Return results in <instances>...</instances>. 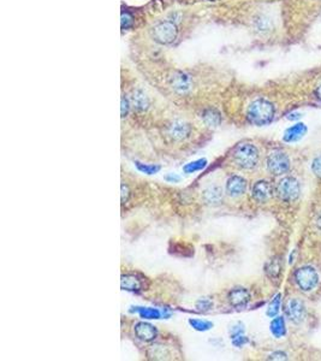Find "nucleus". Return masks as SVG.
I'll return each mask as SVG.
<instances>
[{
	"mask_svg": "<svg viewBox=\"0 0 321 361\" xmlns=\"http://www.w3.org/2000/svg\"><path fill=\"white\" fill-rule=\"evenodd\" d=\"M275 106L269 100L258 99L250 103L247 117L252 124L266 125L275 118Z\"/></svg>",
	"mask_w": 321,
	"mask_h": 361,
	"instance_id": "f257e3e1",
	"label": "nucleus"
},
{
	"mask_svg": "<svg viewBox=\"0 0 321 361\" xmlns=\"http://www.w3.org/2000/svg\"><path fill=\"white\" fill-rule=\"evenodd\" d=\"M233 161L237 166L241 169L250 170L254 169L259 163V151L258 148L249 142H243L234 147L233 153Z\"/></svg>",
	"mask_w": 321,
	"mask_h": 361,
	"instance_id": "f03ea898",
	"label": "nucleus"
},
{
	"mask_svg": "<svg viewBox=\"0 0 321 361\" xmlns=\"http://www.w3.org/2000/svg\"><path fill=\"white\" fill-rule=\"evenodd\" d=\"M295 281L303 292H311L319 283V275L312 266H302L295 272Z\"/></svg>",
	"mask_w": 321,
	"mask_h": 361,
	"instance_id": "7ed1b4c3",
	"label": "nucleus"
},
{
	"mask_svg": "<svg viewBox=\"0 0 321 361\" xmlns=\"http://www.w3.org/2000/svg\"><path fill=\"white\" fill-rule=\"evenodd\" d=\"M300 183H298V181L296 178L287 176V177L281 178L279 181L277 186V194L279 199H281L283 201L294 203L300 197Z\"/></svg>",
	"mask_w": 321,
	"mask_h": 361,
	"instance_id": "20e7f679",
	"label": "nucleus"
},
{
	"mask_svg": "<svg viewBox=\"0 0 321 361\" xmlns=\"http://www.w3.org/2000/svg\"><path fill=\"white\" fill-rule=\"evenodd\" d=\"M267 169L275 176H280L290 170V159L284 152H273L267 158Z\"/></svg>",
	"mask_w": 321,
	"mask_h": 361,
	"instance_id": "39448f33",
	"label": "nucleus"
},
{
	"mask_svg": "<svg viewBox=\"0 0 321 361\" xmlns=\"http://www.w3.org/2000/svg\"><path fill=\"white\" fill-rule=\"evenodd\" d=\"M153 35L158 43L167 45L174 43L177 36V28L171 22H163L158 24L153 30Z\"/></svg>",
	"mask_w": 321,
	"mask_h": 361,
	"instance_id": "423d86ee",
	"label": "nucleus"
},
{
	"mask_svg": "<svg viewBox=\"0 0 321 361\" xmlns=\"http://www.w3.org/2000/svg\"><path fill=\"white\" fill-rule=\"evenodd\" d=\"M121 287L123 290H127V292H142V290H144V288H147L146 278L136 275V273H127V275L122 276Z\"/></svg>",
	"mask_w": 321,
	"mask_h": 361,
	"instance_id": "0eeeda50",
	"label": "nucleus"
},
{
	"mask_svg": "<svg viewBox=\"0 0 321 361\" xmlns=\"http://www.w3.org/2000/svg\"><path fill=\"white\" fill-rule=\"evenodd\" d=\"M170 86L172 87L175 92L180 94H185L192 88L191 77L188 74L182 71H176L170 77Z\"/></svg>",
	"mask_w": 321,
	"mask_h": 361,
	"instance_id": "6e6552de",
	"label": "nucleus"
},
{
	"mask_svg": "<svg viewBox=\"0 0 321 361\" xmlns=\"http://www.w3.org/2000/svg\"><path fill=\"white\" fill-rule=\"evenodd\" d=\"M250 299H252V296H250L249 290L242 287L233 288L232 290H230L228 295L229 302L234 309H243L249 304Z\"/></svg>",
	"mask_w": 321,
	"mask_h": 361,
	"instance_id": "1a4fd4ad",
	"label": "nucleus"
},
{
	"mask_svg": "<svg viewBox=\"0 0 321 361\" xmlns=\"http://www.w3.org/2000/svg\"><path fill=\"white\" fill-rule=\"evenodd\" d=\"M252 197L258 203H267L273 197V187L269 181H258L252 188Z\"/></svg>",
	"mask_w": 321,
	"mask_h": 361,
	"instance_id": "9d476101",
	"label": "nucleus"
},
{
	"mask_svg": "<svg viewBox=\"0 0 321 361\" xmlns=\"http://www.w3.org/2000/svg\"><path fill=\"white\" fill-rule=\"evenodd\" d=\"M286 315L292 323H302L304 320V317H306V309H304L303 302L298 300V299H291V300L287 302Z\"/></svg>",
	"mask_w": 321,
	"mask_h": 361,
	"instance_id": "9b49d317",
	"label": "nucleus"
},
{
	"mask_svg": "<svg viewBox=\"0 0 321 361\" xmlns=\"http://www.w3.org/2000/svg\"><path fill=\"white\" fill-rule=\"evenodd\" d=\"M134 332H135L136 337L138 340L143 341V342H150L154 341L158 336V330L152 324L146 323V321H138L134 326Z\"/></svg>",
	"mask_w": 321,
	"mask_h": 361,
	"instance_id": "f8f14e48",
	"label": "nucleus"
},
{
	"mask_svg": "<svg viewBox=\"0 0 321 361\" xmlns=\"http://www.w3.org/2000/svg\"><path fill=\"white\" fill-rule=\"evenodd\" d=\"M245 190H247V181L241 176L233 175L229 177V180L226 181V193L230 197H241L242 194H244Z\"/></svg>",
	"mask_w": 321,
	"mask_h": 361,
	"instance_id": "ddd939ff",
	"label": "nucleus"
},
{
	"mask_svg": "<svg viewBox=\"0 0 321 361\" xmlns=\"http://www.w3.org/2000/svg\"><path fill=\"white\" fill-rule=\"evenodd\" d=\"M190 131L191 129L188 123L183 122V120H175L169 125V129H167L169 135L176 141H182L186 139L190 135Z\"/></svg>",
	"mask_w": 321,
	"mask_h": 361,
	"instance_id": "4468645a",
	"label": "nucleus"
},
{
	"mask_svg": "<svg viewBox=\"0 0 321 361\" xmlns=\"http://www.w3.org/2000/svg\"><path fill=\"white\" fill-rule=\"evenodd\" d=\"M307 134V127L303 124V123H298V124L292 125L291 128H289L284 134V141L286 142H295L298 141L303 138Z\"/></svg>",
	"mask_w": 321,
	"mask_h": 361,
	"instance_id": "2eb2a0df",
	"label": "nucleus"
},
{
	"mask_svg": "<svg viewBox=\"0 0 321 361\" xmlns=\"http://www.w3.org/2000/svg\"><path fill=\"white\" fill-rule=\"evenodd\" d=\"M130 105L135 107L138 111H144L149 106V100H148V98L143 92L136 89V91L133 92L130 97Z\"/></svg>",
	"mask_w": 321,
	"mask_h": 361,
	"instance_id": "dca6fc26",
	"label": "nucleus"
},
{
	"mask_svg": "<svg viewBox=\"0 0 321 361\" xmlns=\"http://www.w3.org/2000/svg\"><path fill=\"white\" fill-rule=\"evenodd\" d=\"M202 197L208 205H218L223 200V192L218 187H212L203 192Z\"/></svg>",
	"mask_w": 321,
	"mask_h": 361,
	"instance_id": "f3484780",
	"label": "nucleus"
},
{
	"mask_svg": "<svg viewBox=\"0 0 321 361\" xmlns=\"http://www.w3.org/2000/svg\"><path fill=\"white\" fill-rule=\"evenodd\" d=\"M271 332L275 337L280 338L283 336H285L286 334V325H285V320H284L283 317H275L271 321V325H270Z\"/></svg>",
	"mask_w": 321,
	"mask_h": 361,
	"instance_id": "a211bd4d",
	"label": "nucleus"
},
{
	"mask_svg": "<svg viewBox=\"0 0 321 361\" xmlns=\"http://www.w3.org/2000/svg\"><path fill=\"white\" fill-rule=\"evenodd\" d=\"M202 119L208 127H218L222 122V117H220L219 112L213 110V108H208V110L203 111L202 113Z\"/></svg>",
	"mask_w": 321,
	"mask_h": 361,
	"instance_id": "6ab92c4d",
	"label": "nucleus"
},
{
	"mask_svg": "<svg viewBox=\"0 0 321 361\" xmlns=\"http://www.w3.org/2000/svg\"><path fill=\"white\" fill-rule=\"evenodd\" d=\"M136 312H138L139 317L142 319H159L161 317V312L158 309H150V307H136Z\"/></svg>",
	"mask_w": 321,
	"mask_h": 361,
	"instance_id": "aec40b11",
	"label": "nucleus"
},
{
	"mask_svg": "<svg viewBox=\"0 0 321 361\" xmlns=\"http://www.w3.org/2000/svg\"><path fill=\"white\" fill-rule=\"evenodd\" d=\"M206 166H207V160L203 158V159H199V160H195V161H191V163L186 164L185 166L183 167V171L185 173H194V172L201 171V170L205 169Z\"/></svg>",
	"mask_w": 321,
	"mask_h": 361,
	"instance_id": "412c9836",
	"label": "nucleus"
},
{
	"mask_svg": "<svg viewBox=\"0 0 321 361\" xmlns=\"http://www.w3.org/2000/svg\"><path fill=\"white\" fill-rule=\"evenodd\" d=\"M189 325L196 331H208L213 327V323L208 320H201V319H189Z\"/></svg>",
	"mask_w": 321,
	"mask_h": 361,
	"instance_id": "4be33fe9",
	"label": "nucleus"
},
{
	"mask_svg": "<svg viewBox=\"0 0 321 361\" xmlns=\"http://www.w3.org/2000/svg\"><path fill=\"white\" fill-rule=\"evenodd\" d=\"M280 302H281V294H278V295L275 296L271 304L269 305V309L266 310V314L269 315L270 318H275V315L279 313V309H280Z\"/></svg>",
	"mask_w": 321,
	"mask_h": 361,
	"instance_id": "5701e85b",
	"label": "nucleus"
},
{
	"mask_svg": "<svg viewBox=\"0 0 321 361\" xmlns=\"http://www.w3.org/2000/svg\"><path fill=\"white\" fill-rule=\"evenodd\" d=\"M280 270H281L280 262H279V260H277V259L271 260L266 267L267 275H269L270 277H272V278H277V277L280 275Z\"/></svg>",
	"mask_w": 321,
	"mask_h": 361,
	"instance_id": "b1692460",
	"label": "nucleus"
},
{
	"mask_svg": "<svg viewBox=\"0 0 321 361\" xmlns=\"http://www.w3.org/2000/svg\"><path fill=\"white\" fill-rule=\"evenodd\" d=\"M135 165L138 171H141L142 173H147V175H154V173L160 170V166H158V165H147L139 163V161H135Z\"/></svg>",
	"mask_w": 321,
	"mask_h": 361,
	"instance_id": "393cba45",
	"label": "nucleus"
},
{
	"mask_svg": "<svg viewBox=\"0 0 321 361\" xmlns=\"http://www.w3.org/2000/svg\"><path fill=\"white\" fill-rule=\"evenodd\" d=\"M212 307H213V302H212L211 299L203 298L196 302V309L202 310V312H207V310L212 309Z\"/></svg>",
	"mask_w": 321,
	"mask_h": 361,
	"instance_id": "a878e982",
	"label": "nucleus"
},
{
	"mask_svg": "<svg viewBox=\"0 0 321 361\" xmlns=\"http://www.w3.org/2000/svg\"><path fill=\"white\" fill-rule=\"evenodd\" d=\"M312 170H313V173H314L318 178H320L321 180V155L317 156V158L313 160Z\"/></svg>",
	"mask_w": 321,
	"mask_h": 361,
	"instance_id": "bb28decb",
	"label": "nucleus"
},
{
	"mask_svg": "<svg viewBox=\"0 0 321 361\" xmlns=\"http://www.w3.org/2000/svg\"><path fill=\"white\" fill-rule=\"evenodd\" d=\"M231 340H232V344L234 347H243L245 343H248V338L245 337L244 334L232 336Z\"/></svg>",
	"mask_w": 321,
	"mask_h": 361,
	"instance_id": "cd10ccee",
	"label": "nucleus"
},
{
	"mask_svg": "<svg viewBox=\"0 0 321 361\" xmlns=\"http://www.w3.org/2000/svg\"><path fill=\"white\" fill-rule=\"evenodd\" d=\"M133 24V16L129 12H122V29H128Z\"/></svg>",
	"mask_w": 321,
	"mask_h": 361,
	"instance_id": "c85d7f7f",
	"label": "nucleus"
},
{
	"mask_svg": "<svg viewBox=\"0 0 321 361\" xmlns=\"http://www.w3.org/2000/svg\"><path fill=\"white\" fill-rule=\"evenodd\" d=\"M130 102L128 99H125V98H122V117H125L128 114V112H129V108H130Z\"/></svg>",
	"mask_w": 321,
	"mask_h": 361,
	"instance_id": "c756f323",
	"label": "nucleus"
},
{
	"mask_svg": "<svg viewBox=\"0 0 321 361\" xmlns=\"http://www.w3.org/2000/svg\"><path fill=\"white\" fill-rule=\"evenodd\" d=\"M269 359H272V360H285V359H287V355L285 354V353H283V352H275V353H272V354L270 355Z\"/></svg>",
	"mask_w": 321,
	"mask_h": 361,
	"instance_id": "7c9ffc66",
	"label": "nucleus"
},
{
	"mask_svg": "<svg viewBox=\"0 0 321 361\" xmlns=\"http://www.w3.org/2000/svg\"><path fill=\"white\" fill-rule=\"evenodd\" d=\"M129 195H130V192H129V188H128V186H125L124 183L122 184V203L125 204L128 201V199H129Z\"/></svg>",
	"mask_w": 321,
	"mask_h": 361,
	"instance_id": "2f4dec72",
	"label": "nucleus"
},
{
	"mask_svg": "<svg viewBox=\"0 0 321 361\" xmlns=\"http://www.w3.org/2000/svg\"><path fill=\"white\" fill-rule=\"evenodd\" d=\"M165 180L167 182H171V183H177V182L181 181L180 176L175 175V173H169V175L165 176Z\"/></svg>",
	"mask_w": 321,
	"mask_h": 361,
	"instance_id": "473e14b6",
	"label": "nucleus"
},
{
	"mask_svg": "<svg viewBox=\"0 0 321 361\" xmlns=\"http://www.w3.org/2000/svg\"><path fill=\"white\" fill-rule=\"evenodd\" d=\"M315 94H317L318 99L321 100V86L318 87V89H317V92H315Z\"/></svg>",
	"mask_w": 321,
	"mask_h": 361,
	"instance_id": "72a5a7b5",
	"label": "nucleus"
},
{
	"mask_svg": "<svg viewBox=\"0 0 321 361\" xmlns=\"http://www.w3.org/2000/svg\"><path fill=\"white\" fill-rule=\"evenodd\" d=\"M317 225L318 228L320 229L321 230V213H319V215H318V219H317Z\"/></svg>",
	"mask_w": 321,
	"mask_h": 361,
	"instance_id": "f704fd0d",
	"label": "nucleus"
}]
</instances>
